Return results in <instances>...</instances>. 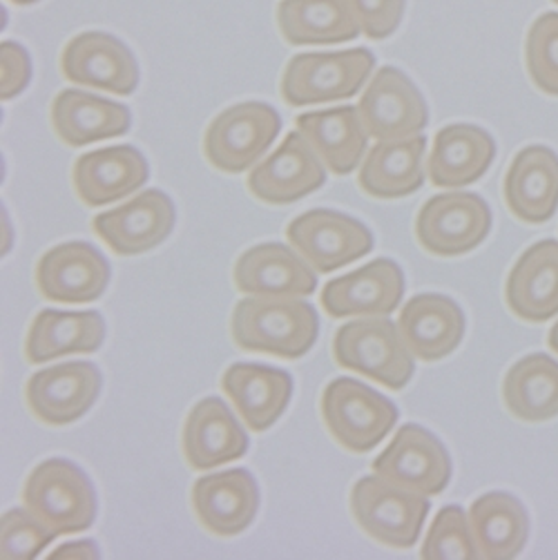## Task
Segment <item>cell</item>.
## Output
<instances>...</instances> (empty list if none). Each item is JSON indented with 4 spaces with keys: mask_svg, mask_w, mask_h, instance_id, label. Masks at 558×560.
I'll use <instances>...</instances> for the list:
<instances>
[{
    "mask_svg": "<svg viewBox=\"0 0 558 560\" xmlns=\"http://www.w3.org/2000/svg\"><path fill=\"white\" fill-rule=\"evenodd\" d=\"M319 335L317 311L304 300H240L231 315V338L242 351L282 360L304 358Z\"/></svg>",
    "mask_w": 558,
    "mask_h": 560,
    "instance_id": "obj_1",
    "label": "cell"
},
{
    "mask_svg": "<svg viewBox=\"0 0 558 560\" xmlns=\"http://www.w3.org/2000/svg\"><path fill=\"white\" fill-rule=\"evenodd\" d=\"M23 505L56 536L90 529L98 512L90 476L66 458H49L34 467L23 487Z\"/></svg>",
    "mask_w": 558,
    "mask_h": 560,
    "instance_id": "obj_2",
    "label": "cell"
},
{
    "mask_svg": "<svg viewBox=\"0 0 558 560\" xmlns=\"http://www.w3.org/2000/svg\"><path fill=\"white\" fill-rule=\"evenodd\" d=\"M333 360L391 390L405 388L416 373V358L388 317H362L340 326L333 338Z\"/></svg>",
    "mask_w": 558,
    "mask_h": 560,
    "instance_id": "obj_3",
    "label": "cell"
},
{
    "mask_svg": "<svg viewBox=\"0 0 558 560\" xmlns=\"http://www.w3.org/2000/svg\"><path fill=\"white\" fill-rule=\"evenodd\" d=\"M319 411L330 438L349 454L373 452L400 418L394 402L351 377L326 384Z\"/></svg>",
    "mask_w": 558,
    "mask_h": 560,
    "instance_id": "obj_4",
    "label": "cell"
},
{
    "mask_svg": "<svg viewBox=\"0 0 558 560\" xmlns=\"http://www.w3.org/2000/svg\"><path fill=\"white\" fill-rule=\"evenodd\" d=\"M373 70L375 56L367 47L298 54L284 68L279 92L293 107L345 101L371 81Z\"/></svg>",
    "mask_w": 558,
    "mask_h": 560,
    "instance_id": "obj_5",
    "label": "cell"
},
{
    "mask_svg": "<svg viewBox=\"0 0 558 560\" xmlns=\"http://www.w3.org/2000/svg\"><path fill=\"white\" fill-rule=\"evenodd\" d=\"M282 132V117L261 101H244L219 112L204 135V154L221 173L240 175L259 163Z\"/></svg>",
    "mask_w": 558,
    "mask_h": 560,
    "instance_id": "obj_6",
    "label": "cell"
},
{
    "mask_svg": "<svg viewBox=\"0 0 558 560\" xmlns=\"http://www.w3.org/2000/svg\"><path fill=\"white\" fill-rule=\"evenodd\" d=\"M431 502L427 495L391 485L380 476H364L351 489V514L375 542L409 549L418 542Z\"/></svg>",
    "mask_w": 558,
    "mask_h": 560,
    "instance_id": "obj_7",
    "label": "cell"
},
{
    "mask_svg": "<svg viewBox=\"0 0 558 560\" xmlns=\"http://www.w3.org/2000/svg\"><path fill=\"white\" fill-rule=\"evenodd\" d=\"M491 231V210L480 195L456 190L431 197L416 217L418 244L435 257H461Z\"/></svg>",
    "mask_w": 558,
    "mask_h": 560,
    "instance_id": "obj_8",
    "label": "cell"
},
{
    "mask_svg": "<svg viewBox=\"0 0 558 560\" xmlns=\"http://www.w3.org/2000/svg\"><path fill=\"white\" fill-rule=\"evenodd\" d=\"M362 124L375 141H403L422 135L429 107L416 83L398 68L386 66L371 77L358 103Z\"/></svg>",
    "mask_w": 558,
    "mask_h": 560,
    "instance_id": "obj_9",
    "label": "cell"
},
{
    "mask_svg": "<svg viewBox=\"0 0 558 560\" xmlns=\"http://www.w3.org/2000/svg\"><path fill=\"white\" fill-rule=\"evenodd\" d=\"M287 240L319 275L340 270L373 250V235L362 221L326 208L291 221Z\"/></svg>",
    "mask_w": 558,
    "mask_h": 560,
    "instance_id": "obj_10",
    "label": "cell"
},
{
    "mask_svg": "<svg viewBox=\"0 0 558 560\" xmlns=\"http://www.w3.org/2000/svg\"><path fill=\"white\" fill-rule=\"evenodd\" d=\"M373 474L420 495H438L452 480V456L425 427L405 424L373 465Z\"/></svg>",
    "mask_w": 558,
    "mask_h": 560,
    "instance_id": "obj_11",
    "label": "cell"
},
{
    "mask_svg": "<svg viewBox=\"0 0 558 560\" xmlns=\"http://www.w3.org/2000/svg\"><path fill=\"white\" fill-rule=\"evenodd\" d=\"M177 210L163 190L148 188L128 203L92 219V231L119 257L143 255L175 231Z\"/></svg>",
    "mask_w": 558,
    "mask_h": 560,
    "instance_id": "obj_12",
    "label": "cell"
},
{
    "mask_svg": "<svg viewBox=\"0 0 558 560\" xmlns=\"http://www.w3.org/2000/svg\"><path fill=\"white\" fill-rule=\"evenodd\" d=\"M66 81L130 96L139 85V63L132 49L105 32H83L74 36L61 54Z\"/></svg>",
    "mask_w": 558,
    "mask_h": 560,
    "instance_id": "obj_13",
    "label": "cell"
},
{
    "mask_svg": "<svg viewBox=\"0 0 558 560\" xmlns=\"http://www.w3.org/2000/svg\"><path fill=\"white\" fill-rule=\"evenodd\" d=\"M405 295V272L394 259H373L367 266L335 277L322 289L319 302L335 317H388Z\"/></svg>",
    "mask_w": 558,
    "mask_h": 560,
    "instance_id": "obj_14",
    "label": "cell"
},
{
    "mask_svg": "<svg viewBox=\"0 0 558 560\" xmlns=\"http://www.w3.org/2000/svg\"><path fill=\"white\" fill-rule=\"evenodd\" d=\"M324 184L326 165L300 130L287 135L266 161L253 167L246 179L251 195L270 206L295 203L319 190Z\"/></svg>",
    "mask_w": 558,
    "mask_h": 560,
    "instance_id": "obj_15",
    "label": "cell"
},
{
    "mask_svg": "<svg viewBox=\"0 0 558 560\" xmlns=\"http://www.w3.org/2000/svg\"><path fill=\"white\" fill-rule=\"evenodd\" d=\"M101 371L92 362H66L34 373L25 386L32 416L63 427L83 418L101 394Z\"/></svg>",
    "mask_w": 558,
    "mask_h": 560,
    "instance_id": "obj_16",
    "label": "cell"
},
{
    "mask_svg": "<svg viewBox=\"0 0 558 560\" xmlns=\"http://www.w3.org/2000/svg\"><path fill=\"white\" fill-rule=\"evenodd\" d=\"M240 293L268 300H302L317 291L315 268L287 244H259L248 248L233 268Z\"/></svg>",
    "mask_w": 558,
    "mask_h": 560,
    "instance_id": "obj_17",
    "label": "cell"
},
{
    "mask_svg": "<svg viewBox=\"0 0 558 560\" xmlns=\"http://www.w3.org/2000/svg\"><path fill=\"white\" fill-rule=\"evenodd\" d=\"M109 277V261L88 242L54 246L38 259L34 272L40 295L61 304H88L98 300L107 291Z\"/></svg>",
    "mask_w": 558,
    "mask_h": 560,
    "instance_id": "obj_18",
    "label": "cell"
},
{
    "mask_svg": "<svg viewBox=\"0 0 558 560\" xmlns=\"http://www.w3.org/2000/svg\"><path fill=\"white\" fill-rule=\"evenodd\" d=\"M199 525L217 538L246 532L259 512V487L248 469H229L201 476L190 493Z\"/></svg>",
    "mask_w": 558,
    "mask_h": 560,
    "instance_id": "obj_19",
    "label": "cell"
},
{
    "mask_svg": "<svg viewBox=\"0 0 558 560\" xmlns=\"http://www.w3.org/2000/svg\"><path fill=\"white\" fill-rule=\"evenodd\" d=\"M148 179V159L135 145H112L81 154L72 171L74 192L90 208L117 203L141 190Z\"/></svg>",
    "mask_w": 558,
    "mask_h": 560,
    "instance_id": "obj_20",
    "label": "cell"
},
{
    "mask_svg": "<svg viewBox=\"0 0 558 560\" xmlns=\"http://www.w3.org/2000/svg\"><path fill=\"white\" fill-rule=\"evenodd\" d=\"M182 450L193 471H212L244 458L248 435L229 405L212 396L190 409L184 422Z\"/></svg>",
    "mask_w": 558,
    "mask_h": 560,
    "instance_id": "obj_21",
    "label": "cell"
},
{
    "mask_svg": "<svg viewBox=\"0 0 558 560\" xmlns=\"http://www.w3.org/2000/svg\"><path fill=\"white\" fill-rule=\"evenodd\" d=\"M465 326L463 308L440 293L411 298L398 317V330L407 349L427 364L452 355L465 338Z\"/></svg>",
    "mask_w": 558,
    "mask_h": 560,
    "instance_id": "obj_22",
    "label": "cell"
},
{
    "mask_svg": "<svg viewBox=\"0 0 558 560\" xmlns=\"http://www.w3.org/2000/svg\"><path fill=\"white\" fill-rule=\"evenodd\" d=\"M223 394L253 433L268 431L291 405V373L266 364H233L221 377Z\"/></svg>",
    "mask_w": 558,
    "mask_h": 560,
    "instance_id": "obj_23",
    "label": "cell"
},
{
    "mask_svg": "<svg viewBox=\"0 0 558 560\" xmlns=\"http://www.w3.org/2000/svg\"><path fill=\"white\" fill-rule=\"evenodd\" d=\"M51 128L66 145L83 148L130 130V107L81 90H63L49 107Z\"/></svg>",
    "mask_w": 558,
    "mask_h": 560,
    "instance_id": "obj_24",
    "label": "cell"
},
{
    "mask_svg": "<svg viewBox=\"0 0 558 560\" xmlns=\"http://www.w3.org/2000/svg\"><path fill=\"white\" fill-rule=\"evenodd\" d=\"M502 197L519 221H549L558 210V154L547 145L523 148L508 167Z\"/></svg>",
    "mask_w": 558,
    "mask_h": 560,
    "instance_id": "obj_25",
    "label": "cell"
},
{
    "mask_svg": "<svg viewBox=\"0 0 558 560\" xmlns=\"http://www.w3.org/2000/svg\"><path fill=\"white\" fill-rule=\"evenodd\" d=\"M505 302L532 324L558 315V240H543L519 257L508 275Z\"/></svg>",
    "mask_w": 558,
    "mask_h": 560,
    "instance_id": "obj_26",
    "label": "cell"
},
{
    "mask_svg": "<svg viewBox=\"0 0 558 560\" xmlns=\"http://www.w3.org/2000/svg\"><path fill=\"white\" fill-rule=\"evenodd\" d=\"M295 126L333 175H351L369 152V132L356 105L306 112Z\"/></svg>",
    "mask_w": 558,
    "mask_h": 560,
    "instance_id": "obj_27",
    "label": "cell"
},
{
    "mask_svg": "<svg viewBox=\"0 0 558 560\" xmlns=\"http://www.w3.org/2000/svg\"><path fill=\"white\" fill-rule=\"evenodd\" d=\"M496 159L491 135L472 124L444 126L429 154V179L438 188H463L476 184Z\"/></svg>",
    "mask_w": 558,
    "mask_h": 560,
    "instance_id": "obj_28",
    "label": "cell"
},
{
    "mask_svg": "<svg viewBox=\"0 0 558 560\" xmlns=\"http://www.w3.org/2000/svg\"><path fill=\"white\" fill-rule=\"evenodd\" d=\"M427 137L403 141H377L369 148L360 167V188L373 199H403L425 184Z\"/></svg>",
    "mask_w": 558,
    "mask_h": 560,
    "instance_id": "obj_29",
    "label": "cell"
},
{
    "mask_svg": "<svg viewBox=\"0 0 558 560\" xmlns=\"http://www.w3.org/2000/svg\"><path fill=\"white\" fill-rule=\"evenodd\" d=\"M105 340V322L96 311H40L27 332L30 364H47L72 353H94Z\"/></svg>",
    "mask_w": 558,
    "mask_h": 560,
    "instance_id": "obj_30",
    "label": "cell"
},
{
    "mask_svg": "<svg viewBox=\"0 0 558 560\" xmlns=\"http://www.w3.org/2000/svg\"><path fill=\"white\" fill-rule=\"evenodd\" d=\"M277 27L289 45H335L362 34L351 0H282Z\"/></svg>",
    "mask_w": 558,
    "mask_h": 560,
    "instance_id": "obj_31",
    "label": "cell"
},
{
    "mask_svg": "<svg viewBox=\"0 0 558 560\" xmlns=\"http://www.w3.org/2000/svg\"><path fill=\"white\" fill-rule=\"evenodd\" d=\"M478 556L485 560L516 558L530 536V516L523 502L505 491H491L469 508Z\"/></svg>",
    "mask_w": 558,
    "mask_h": 560,
    "instance_id": "obj_32",
    "label": "cell"
},
{
    "mask_svg": "<svg viewBox=\"0 0 558 560\" xmlns=\"http://www.w3.org/2000/svg\"><path fill=\"white\" fill-rule=\"evenodd\" d=\"M502 402L523 422H547L558 416V362L545 353L519 360L502 380Z\"/></svg>",
    "mask_w": 558,
    "mask_h": 560,
    "instance_id": "obj_33",
    "label": "cell"
},
{
    "mask_svg": "<svg viewBox=\"0 0 558 560\" xmlns=\"http://www.w3.org/2000/svg\"><path fill=\"white\" fill-rule=\"evenodd\" d=\"M525 66L543 94L558 96V12H545L530 25Z\"/></svg>",
    "mask_w": 558,
    "mask_h": 560,
    "instance_id": "obj_34",
    "label": "cell"
},
{
    "mask_svg": "<svg viewBox=\"0 0 558 560\" xmlns=\"http://www.w3.org/2000/svg\"><path fill=\"white\" fill-rule=\"evenodd\" d=\"M425 560L454 558L469 560L478 556L474 532L469 525V516L458 505H446L438 512L425 542L420 549Z\"/></svg>",
    "mask_w": 558,
    "mask_h": 560,
    "instance_id": "obj_35",
    "label": "cell"
},
{
    "mask_svg": "<svg viewBox=\"0 0 558 560\" xmlns=\"http://www.w3.org/2000/svg\"><path fill=\"white\" fill-rule=\"evenodd\" d=\"M0 532H3L0 534V549H3L5 560H32L40 556L54 538H59L27 508L5 512Z\"/></svg>",
    "mask_w": 558,
    "mask_h": 560,
    "instance_id": "obj_36",
    "label": "cell"
},
{
    "mask_svg": "<svg viewBox=\"0 0 558 560\" xmlns=\"http://www.w3.org/2000/svg\"><path fill=\"white\" fill-rule=\"evenodd\" d=\"M405 3L407 0H351L362 34L371 40H384L400 27Z\"/></svg>",
    "mask_w": 558,
    "mask_h": 560,
    "instance_id": "obj_37",
    "label": "cell"
},
{
    "mask_svg": "<svg viewBox=\"0 0 558 560\" xmlns=\"http://www.w3.org/2000/svg\"><path fill=\"white\" fill-rule=\"evenodd\" d=\"M32 81V59L27 49L16 40L0 43V96L16 98Z\"/></svg>",
    "mask_w": 558,
    "mask_h": 560,
    "instance_id": "obj_38",
    "label": "cell"
},
{
    "mask_svg": "<svg viewBox=\"0 0 558 560\" xmlns=\"http://www.w3.org/2000/svg\"><path fill=\"white\" fill-rule=\"evenodd\" d=\"M56 556H63V558H98L101 551L92 540H74V542H68L59 549H54L51 558H56Z\"/></svg>",
    "mask_w": 558,
    "mask_h": 560,
    "instance_id": "obj_39",
    "label": "cell"
},
{
    "mask_svg": "<svg viewBox=\"0 0 558 560\" xmlns=\"http://www.w3.org/2000/svg\"><path fill=\"white\" fill-rule=\"evenodd\" d=\"M547 345L554 353H558V322L549 328V335H547Z\"/></svg>",
    "mask_w": 558,
    "mask_h": 560,
    "instance_id": "obj_40",
    "label": "cell"
},
{
    "mask_svg": "<svg viewBox=\"0 0 558 560\" xmlns=\"http://www.w3.org/2000/svg\"><path fill=\"white\" fill-rule=\"evenodd\" d=\"M10 3H14V5H19V8H25V5L38 3V0H10Z\"/></svg>",
    "mask_w": 558,
    "mask_h": 560,
    "instance_id": "obj_41",
    "label": "cell"
},
{
    "mask_svg": "<svg viewBox=\"0 0 558 560\" xmlns=\"http://www.w3.org/2000/svg\"><path fill=\"white\" fill-rule=\"evenodd\" d=\"M551 3H554V5H558V0H551Z\"/></svg>",
    "mask_w": 558,
    "mask_h": 560,
    "instance_id": "obj_42",
    "label": "cell"
}]
</instances>
